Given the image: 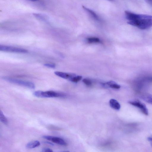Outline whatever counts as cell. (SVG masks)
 I'll return each instance as SVG.
<instances>
[{"instance_id":"7a4b0ae2","label":"cell","mask_w":152,"mask_h":152,"mask_svg":"<svg viewBox=\"0 0 152 152\" xmlns=\"http://www.w3.org/2000/svg\"><path fill=\"white\" fill-rule=\"evenodd\" d=\"M33 94L36 97L41 98L57 97L65 96V95L63 94L53 91H35Z\"/></svg>"},{"instance_id":"7c38bea8","label":"cell","mask_w":152,"mask_h":152,"mask_svg":"<svg viewBox=\"0 0 152 152\" xmlns=\"http://www.w3.org/2000/svg\"><path fill=\"white\" fill-rule=\"evenodd\" d=\"M140 97L144 101L152 104V95L145 94L141 95Z\"/></svg>"},{"instance_id":"3957f363","label":"cell","mask_w":152,"mask_h":152,"mask_svg":"<svg viewBox=\"0 0 152 152\" xmlns=\"http://www.w3.org/2000/svg\"><path fill=\"white\" fill-rule=\"evenodd\" d=\"M3 79L11 83L23 86L27 88L34 89L35 88V85L32 82L24 81L9 77H4Z\"/></svg>"},{"instance_id":"9a60e30c","label":"cell","mask_w":152,"mask_h":152,"mask_svg":"<svg viewBox=\"0 0 152 152\" xmlns=\"http://www.w3.org/2000/svg\"><path fill=\"white\" fill-rule=\"evenodd\" d=\"M88 42L90 43L98 42L100 41L99 39L96 37H90L88 38Z\"/></svg>"},{"instance_id":"d6986e66","label":"cell","mask_w":152,"mask_h":152,"mask_svg":"<svg viewBox=\"0 0 152 152\" xmlns=\"http://www.w3.org/2000/svg\"><path fill=\"white\" fill-rule=\"evenodd\" d=\"M42 151L43 152H53V151L50 148H45L42 149Z\"/></svg>"},{"instance_id":"8992f818","label":"cell","mask_w":152,"mask_h":152,"mask_svg":"<svg viewBox=\"0 0 152 152\" xmlns=\"http://www.w3.org/2000/svg\"><path fill=\"white\" fill-rule=\"evenodd\" d=\"M131 105L139 108L145 115H148V111L146 105L143 103L137 100H131L128 102Z\"/></svg>"},{"instance_id":"ac0fdd59","label":"cell","mask_w":152,"mask_h":152,"mask_svg":"<svg viewBox=\"0 0 152 152\" xmlns=\"http://www.w3.org/2000/svg\"><path fill=\"white\" fill-rule=\"evenodd\" d=\"M44 65L47 67L54 68L56 67L55 64H53L46 63L44 64Z\"/></svg>"},{"instance_id":"e0dca14e","label":"cell","mask_w":152,"mask_h":152,"mask_svg":"<svg viewBox=\"0 0 152 152\" xmlns=\"http://www.w3.org/2000/svg\"><path fill=\"white\" fill-rule=\"evenodd\" d=\"M83 81L86 85L88 86H90L92 84L91 81L90 80L87 79H83Z\"/></svg>"},{"instance_id":"cb8c5ba5","label":"cell","mask_w":152,"mask_h":152,"mask_svg":"<svg viewBox=\"0 0 152 152\" xmlns=\"http://www.w3.org/2000/svg\"></svg>"},{"instance_id":"44dd1931","label":"cell","mask_w":152,"mask_h":152,"mask_svg":"<svg viewBox=\"0 0 152 152\" xmlns=\"http://www.w3.org/2000/svg\"><path fill=\"white\" fill-rule=\"evenodd\" d=\"M45 143H47V144H48L50 145H54V144L53 143H52L50 142H47V141L45 142Z\"/></svg>"},{"instance_id":"4fadbf2b","label":"cell","mask_w":152,"mask_h":152,"mask_svg":"<svg viewBox=\"0 0 152 152\" xmlns=\"http://www.w3.org/2000/svg\"><path fill=\"white\" fill-rule=\"evenodd\" d=\"M40 142L38 140H35L28 143L26 145V148L29 149L34 148L40 145Z\"/></svg>"},{"instance_id":"30bf717a","label":"cell","mask_w":152,"mask_h":152,"mask_svg":"<svg viewBox=\"0 0 152 152\" xmlns=\"http://www.w3.org/2000/svg\"><path fill=\"white\" fill-rule=\"evenodd\" d=\"M110 106L113 109L116 110H120L121 105L115 99H111L109 101Z\"/></svg>"},{"instance_id":"277c9868","label":"cell","mask_w":152,"mask_h":152,"mask_svg":"<svg viewBox=\"0 0 152 152\" xmlns=\"http://www.w3.org/2000/svg\"><path fill=\"white\" fill-rule=\"evenodd\" d=\"M126 18L129 21L135 20L145 18H151L152 16L147 15L138 14L128 11H125Z\"/></svg>"},{"instance_id":"603a6c76","label":"cell","mask_w":152,"mask_h":152,"mask_svg":"<svg viewBox=\"0 0 152 152\" xmlns=\"http://www.w3.org/2000/svg\"><path fill=\"white\" fill-rule=\"evenodd\" d=\"M149 1H152V0H147Z\"/></svg>"},{"instance_id":"6da1fadb","label":"cell","mask_w":152,"mask_h":152,"mask_svg":"<svg viewBox=\"0 0 152 152\" xmlns=\"http://www.w3.org/2000/svg\"><path fill=\"white\" fill-rule=\"evenodd\" d=\"M127 23L129 24L137 27L141 29H146L152 26V18L129 21Z\"/></svg>"},{"instance_id":"9c48e42d","label":"cell","mask_w":152,"mask_h":152,"mask_svg":"<svg viewBox=\"0 0 152 152\" xmlns=\"http://www.w3.org/2000/svg\"><path fill=\"white\" fill-rule=\"evenodd\" d=\"M83 8L86 12H87L95 20L97 21H100L101 19L98 16L94 11L91 9L86 7L85 6L83 5Z\"/></svg>"},{"instance_id":"ba28073f","label":"cell","mask_w":152,"mask_h":152,"mask_svg":"<svg viewBox=\"0 0 152 152\" xmlns=\"http://www.w3.org/2000/svg\"><path fill=\"white\" fill-rule=\"evenodd\" d=\"M54 73L58 76L64 79H69L70 80L74 77L76 76L74 74L68 73L59 71H56L54 72Z\"/></svg>"},{"instance_id":"8fae6325","label":"cell","mask_w":152,"mask_h":152,"mask_svg":"<svg viewBox=\"0 0 152 152\" xmlns=\"http://www.w3.org/2000/svg\"><path fill=\"white\" fill-rule=\"evenodd\" d=\"M104 86L109 87L112 88L118 89L120 88L121 86L116 83L115 82L113 81H110L103 84Z\"/></svg>"},{"instance_id":"5b68a950","label":"cell","mask_w":152,"mask_h":152,"mask_svg":"<svg viewBox=\"0 0 152 152\" xmlns=\"http://www.w3.org/2000/svg\"><path fill=\"white\" fill-rule=\"evenodd\" d=\"M0 50L4 51L18 53H26L27 50L26 49L16 47L0 45Z\"/></svg>"},{"instance_id":"52a82bcc","label":"cell","mask_w":152,"mask_h":152,"mask_svg":"<svg viewBox=\"0 0 152 152\" xmlns=\"http://www.w3.org/2000/svg\"><path fill=\"white\" fill-rule=\"evenodd\" d=\"M42 138L60 145L64 146L67 145L66 142L63 139L60 137L50 136H43Z\"/></svg>"},{"instance_id":"ffe728a7","label":"cell","mask_w":152,"mask_h":152,"mask_svg":"<svg viewBox=\"0 0 152 152\" xmlns=\"http://www.w3.org/2000/svg\"><path fill=\"white\" fill-rule=\"evenodd\" d=\"M148 140L150 142L152 147V136L149 137H148Z\"/></svg>"},{"instance_id":"2e32d148","label":"cell","mask_w":152,"mask_h":152,"mask_svg":"<svg viewBox=\"0 0 152 152\" xmlns=\"http://www.w3.org/2000/svg\"><path fill=\"white\" fill-rule=\"evenodd\" d=\"M82 78V77L80 76H76L72 78L70 81L74 82H77L79 81Z\"/></svg>"},{"instance_id":"7402d4cb","label":"cell","mask_w":152,"mask_h":152,"mask_svg":"<svg viewBox=\"0 0 152 152\" xmlns=\"http://www.w3.org/2000/svg\"><path fill=\"white\" fill-rule=\"evenodd\" d=\"M29 0L31 1H37V0Z\"/></svg>"},{"instance_id":"5bb4252c","label":"cell","mask_w":152,"mask_h":152,"mask_svg":"<svg viewBox=\"0 0 152 152\" xmlns=\"http://www.w3.org/2000/svg\"><path fill=\"white\" fill-rule=\"evenodd\" d=\"M0 120L5 125H7L8 124L7 119L1 110H0Z\"/></svg>"}]
</instances>
